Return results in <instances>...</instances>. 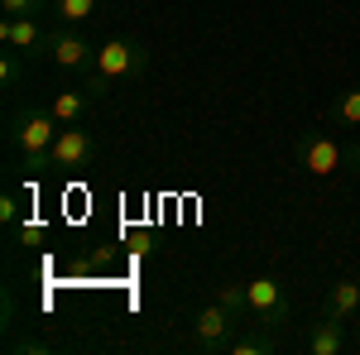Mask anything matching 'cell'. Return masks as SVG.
<instances>
[{
    "instance_id": "16",
    "label": "cell",
    "mask_w": 360,
    "mask_h": 355,
    "mask_svg": "<svg viewBox=\"0 0 360 355\" xmlns=\"http://www.w3.org/2000/svg\"><path fill=\"white\" fill-rule=\"evenodd\" d=\"M34 63L29 53H20V49H10V53H0V86H20V77H25V67Z\"/></svg>"
},
{
    "instance_id": "13",
    "label": "cell",
    "mask_w": 360,
    "mask_h": 355,
    "mask_svg": "<svg viewBox=\"0 0 360 355\" xmlns=\"http://www.w3.org/2000/svg\"><path fill=\"white\" fill-rule=\"evenodd\" d=\"M332 120L336 125H351V130L360 125V86H346V91L332 101Z\"/></svg>"
},
{
    "instance_id": "8",
    "label": "cell",
    "mask_w": 360,
    "mask_h": 355,
    "mask_svg": "<svg viewBox=\"0 0 360 355\" xmlns=\"http://www.w3.org/2000/svg\"><path fill=\"white\" fill-rule=\"evenodd\" d=\"M0 44L5 49H20L29 58H49V39H44V29L34 15H15V20H5L0 25Z\"/></svg>"
},
{
    "instance_id": "17",
    "label": "cell",
    "mask_w": 360,
    "mask_h": 355,
    "mask_svg": "<svg viewBox=\"0 0 360 355\" xmlns=\"http://www.w3.org/2000/svg\"><path fill=\"white\" fill-rule=\"evenodd\" d=\"M44 10V0H0V15L5 20H15V15H39Z\"/></svg>"
},
{
    "instance_id": "1",
    "label": "cell",
    "mask_w": 360,
    "mask_h": 355,
    "mask_svg": "<svg viewBox=\"0 0 360 355\" xmlns=\"http://www.w3.org/2000/svg\"><path fill=\"white\" fill-rule=\"evenodd\" d=\"M58 115L49 106H29V110H15V130H10V139H15V149H20V159H25L29 173H39V168H49V149H53L58 139Z\"/></svg>"
},
{
    "instance_id": "6",
    "label": "cell",
    "mask_w": 360,
    "mask_h": 355,
    "mask_svg": "<svg viewBox=\"0 0 360 355\" xmlns=\"http://www.w3.org/2000/svg\"><path fill=\"white\" fill-rule=\"evenodd\" d=\"M245 293H250V322L283 327V317H288V302H283V283H278L274 273H259V278H250Z\"/></svg>"
},
{
    "instance_id": "15",
    "label": "cell",
    "mask_w": 360,
    "mask_h": 355,
    "mask_svg": "<svg viewBox=\"0 0 360 355\" xmlns=\"http://www.w3.org/2000/svg\"><path fill=\"white\" fill-rule=\"evenodd\" d=\"M217 302L250 322V293H245V283H217Z\"/></svg>"
},
{
    "instance_id": "7",
    "label": "cell",
    "mask_w": 360,
    "mask_h": 355,
    "mask_svg": "<svg viewBox=\"0 0 360 355\" xmlns=\"http://www.w3.org/2000/svg\"><path fill=\"white\" fill-rule=\"evenodd\" d=\"M91 58H96V49L86 44L82 34H72V29H63V34L49 39V63L63 67V72H91Z\"/></svg>"
},
{
    "instance_id": "4",
    "label": "cell",
    "mask_w": 360,
    "mask_h": 355,
    "mask_svg": "<svg viewBox=\"0 0 360 355\" xmlns=\"http://www.w3.org/2000/svg\"><path fill=\"white\" fill-rule=\"evenodd\" d=\"M240 327H245V317H236L231 307H221V302L212 298L193 317V346H197V351H226L231 336H236Z\"/></svg>"
},
{
    "instance_id": "3",
    "label": "cell",
    "mask_w": 360,
    "mask_h": 355,
    "mask_svg": "<svg viewBox=\"0 0 360 355\" xmlns=\"http://www.w3.org/2000/svg\"><path fill=\"white\" fill-rule=\"evenodd\" d=\"M144 67H149V49H144L139 39H130V34L106 39V44L96 49V58H91V72H96V77H106V82L135 77V72H144Z\"/></svg>"
},
{
    "instance_id": "2",
    "label": "cell",
    "mask_w": 360,
    "mask_h": 355,
    "mask_svg": "<svg viewBox=\"0 0 360 355\" xmlns=\"http://www.w3.org/2000/svg\"><path fill=\"white\" fill-rule=\"evenodd\" d=\"M298 168L312 173V178H332L336 168H360V144L346 149V144H336L332 135L312 130V135L298 139Z\"/></svg>"
},
{
    "instance_id": "19",
    "label": "cell",
    "mask_w": 360,
    "mask_h": 355,
    "mask_svg": "<svg viewBox=\"0 0 360 355\" xmlns=\"http://www.w3.org/2000/svg\"><path fill=\"white\" fill-rule=\"evenodd\" d=\"M20 231H25V240H44V226H39V221H25Z\"/></svg>"
},
{
    "instance_id": "5",
    "label": "cell",
    "mask_w": 360,
    "mask_h": 355,
    "mask_svg": "<svg viewBox=\"0 0 360 355\" xmlns=\"http://www.w3.org/2000/svg\"><path fill=\"white\" fill-rule=\"evenodd\" d=\"M96 159V135L82 130V125H63L53 139V149H49V168L58 173H72V168H86Z\"/></svg>"
},
{
    "instance_id": "9",
    "label": "cell",
    "mask_w": 360,
    "mask_h": 355,
    "mask_svg": "<svg viewBox=\"0 0 360 355\" xmlns=\"http://www.w3.org/2000/svg\"><path fill=\"white\" fill-rule=\"evenodd\" d=\"M96 101H101V96H91L86 86H72V91H53L49 110L58 115V125H86L91 110H96Z\"/></svg>"
},
{
    "instance_id": "14",
    "label": "cell",
    "mask_w": 360,
    "mask_h": 355,
    "mask_svg": "<svg viewBox=\"0 0 360 355\" xmlns=\"http://www.w3.org/2000/svg\"><path fill=\"white\" fill-rule=\"evenodd\" d=\"M96 5H101V0H53V10H58L63 25H86V20L96 15Z\"/></svg>"
},
{
    "instance_id": "18",
    "label": "cell",
    "mask_w": 360,
    "mask_h": 355,
    "mask_svg": "<svg viewBox=\"0 0 360 355\" xmlns=\"http://www.w3.org/2000/svg\"><path fill=\"white\" fill-rule=\"evenodd\" d=\"M0 221H5V226H15V221H20V197H15V192H5V197H0Z\"/></svg>"
},
{
    "instance_id": "11",
    "label": "cell",
    "mask_w": 360,
    "mask_h": 355,
    "mask_svg": "<svg viewBox=\"0 0 360 355\" xmlns=\"http://www.w3.org/2000/svg\"><path fill=\"white\" fill-rule=\"evenodd\" d=\"M322 312H332V317H356L360 312V283L356 278H336L332 288H327V298H322Z\"/></svg>"
},
{
    "instance_id": "12",
    "label": "cell",
    "mask_w": 360,
    "mask_h": 355,
    "mask_svg": "<svg viewBox=\"0 0 360 355\" xmlns=\"http://www.w3.org/2000/svg\"><path fill=\"white\" fill-rule=\"evenodd\" d=\"M250 336H231V346H226V355H269L274 351V327L259 331V322H250Z\"/></svg>"
},
{
    "instance_id": "10",
    "label": "cell",
    "mask_w": 360,
    "mask_h": 355,
    "mask_svg": "<svg viewBox=\"0 0 360 355\" xmlns=\"http://www.w3.org/2000/svg\"><path fill=\"white\" fill-rule=\"evenodd\" d=\"M346 351V331H341V317L322 312L312 327H307V355H341Z\"/></svg>"
}]
</instances>
